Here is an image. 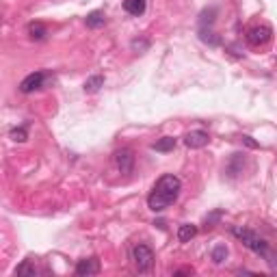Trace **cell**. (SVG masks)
Returning <instances> with one entry per match:
<instances>
[{"mask_svg": "<svg viewBox=\"0 0 277 277\" xmlns=\"http://www.w3.org/2000/svg\"><path fill=\"white\" fill-rule=\"evenodd\" d=\"M227 253H230V251H227L225 245H217L212 249V262H214V264H223V262L227 260Z\"/></svg>", "mask_w": 277, "mask_h": 277, "instance_id": "15", "label": "cell"}, {"mask_svg": "<svg viewBox=\"0 0 277 277\" xmlns=\"http://www.w3.org/2000/svg\"><path fill=\"white\" fill-rule=\"evenodd\" d=\"M208 141H210V136H208L206 130H191V132L184 136V145L191 150H202L208 145Z\"/></svg>", "mask_w": 277, "mask_h": 277, "instance_id": "7", "label": "cell"}, {"mask_svg": "<svg viewBox=\"0 0 277 277\" xmlns=\"http://www.w3.org/2000/svg\"><path fill=\"white\" fill-rule=\"evenodd\" d=\"M240 138H242V143H245V145H247V148H251V150H258V143H255V141H253V138H251V136L242 134Z\"/></svg>", "mask_w": 277, "mask_h": 277, "instance_id": "20", "label": "cell"}, {"mask_svg": "<svg viewBox=\"0 0 277 277\" xmlns=\"http://www.w3.org/2000/svg\"><path fill=\"white\" fill-rule=\"evenodd\" d=\"M46 80H48L46 72H33V74L26 76L22 82H20V91H22V93H33V91H37V89H44Z\"/></svg>", "mask_w": 277, "mask_h": 277, "instance_id": "4", "label": "cell"}, {"mask_svg": "<svg viewBox=\"0 0 277 277\" xmlns=\"http://www.w3.org/2000/svg\"><path fill=\"white\" fill-rule=\"evenodd\" d=\"M132 260H134V266L138 273H148V271H152V266H154V251H152L145 242H138L132 249Z\"/></svg>", "mask_w": 277, "mask_h": 277, "instance_id": "3", "label": "cell"}, {"mask_svg": "<svg viewBox=\"0 0 277 277\" xmlns=\"http://www.w3.org/2000/svg\"><path fill=\"white\" fill-rule=\"evenodd\" d=\"M100 87H104V76H100V74H95L85 80V93H98Z\"/></svg>", "mask_w": 277, "mask_h": 277, "instance_id": "12", "label": "cell"}, {"mask_svg": "<svg viewBox=\"0 0 277 277\" xmlns=\"http://www.w3.org/2000/svg\"><path fill=\"white\" fill-rule=\"evenodd\" d=\"M271 37H273V31L268 29V26H253V29H249L247 31V41L251 46H255V48H260V46H266L268 41H271Z\"/></svg>", "mask_w": 277, "mask_h": 277, "instance_id": "5", "label": "cell"}, {"mask_svg": "<svg viewBox=\"0 0 277 277\" xmlns=\"http://www.w3.org/2000/svg\"><path fill=\"white\" fill-rule=\"evenodd\" d=\"M11 138H13V141H18V143H24L26 138H29V132H26L24 126L22 128H13L11 130Z\"/></svg>", "mask_w": 277, "mask_h": 277, "instance_id": "18", "label": "cell"}, {"mask_svg": "<svg viewBox=\"0 0 277 277\" xmlns=\"http://www.w3.org/2000/svg\"><path fill=\"white\" fill-rule=\"evenodd\" d=\"M100 273V260L98 258H85L76 264V275L78 277H91Z\"/></svg>", "mask_w": 277, "mask_h": 277, "instance_id": "8", "label": "cell"}, {"mask_svg": "<svg viewBox=\"0 0 277 277\" xmlns=\"http://www.w3.org/2000/svg\"><path fill=\"white\" fill-rule=\"evenodd\" d=\"M242 165H245V158H242V154H234L232 158V163H230V167H227V173L234 178V176H238V173L242 171Z\"/></svg>", "mask_w": 277, "mask_h": 277, "instance_id": "14", "label": "cell"}, {"mask_svg": "<svg viewBox=\"0 0 277 277\" xmlns=\"http://www.w3.org/2000/svg\"><path fill=\"white\" fill-rule=\"evenodd\" d=\"M115 163H117V169L121 173H132V167H134V154L132 150L123 148L119 152H115Z\"/></svg>", "mask_w": 277, "mask_h": 277, "instance_id": "6", "label": "cell"}, {"mask_svg": "<svg viewBox=\"0 0 277 277\" xmlns=\"http://www.w3.org/2000/svg\"><path fill=\"white\" fill-rule=\"evenodd\" d=\"M221 214H223L221 210L212 212V214H208V217H206V221H204V223H206V227H214V225H217V223H219V219H221Z\"/></svg>", "mask_w": 277, "mask_h": 277, "instance_id": "19", "label": "cell"}, {"mask_svg": "<svg viewBox=\"0 0 277 277\" xmlns=\"http://www.w3.org/2000/svg\"><path fill=\"white\" fill-rule=\"evenodd\" d=\"M195 234H197V225H193V223H184V225L178 227V240L180 242H189L191 238H195Z\"/></svg>", "mask_w": 277, "mask_h": 277, "instance_id": "11", "label": "cell"}, {"mask_svg": "<svg viewBox=\"0 0 277 277\" xmlns=\"http://www.w3.org/2000/svg\"><path fill=\"white\" fill-rule=\"evenodd\" d=\"M132 48L134 50H143V48H148V41H141V44H138V41H132Z\"/></svg>", "mask_w": 277, "mask_h": 277, "instance_id": "21", "label": "cell"}, {"mask_svg": "<svg viewBox=\"0 0 277 277\" xmlns=\"http://www.w3.org/2000/svg\"><path fill=\"white\" fill-rule=\"evenodd\" d=\"M85 24L89 29H102V26L106 24V16H104V11H91L85 18Z\"/></svg>", "mask_w": 277, "mask_h": 277, "instance_id": "10", "label": "cell"}, {"mask_svg": "<svg viewBox=\"0 0 277 277\" xmlns=\"http://www.w3.org/2000/svg\"><path fill=\"white\" fill-rule=\"evenodd\" d=\"M152 148H154L156 152H163V154H165V152H171L173 148H176V138H173V136H163V138H158Z\"/></svg>", "mask_w": 277, "mask_h": 277, "instance_id": "13", "label": "cell"}, {"mask_svg": "<svg viewBox=\"0 0 277 277\" xmlns=\"http://www.w3.org/2000/svg\"><path fill=\"white\" fill-rule=\"evenodd\" d=\"M16 275H20V277H35V275H37V268L26 260V262H22V264L16 268Z\"/></svg>", "mask_w": 277, "mask_h": 277, "instance_id": "16", "label": "cell"}, {"mask_svg": "<svg viewBox=\"0 0 277 277\" xmlns=\"http://www.w3.org/2000/svg\"><path fill=\"white\" fill-rule=\"evenodd\" d=\"M145 9H148V3L145 0H123V11L130 13V16H143Z\"/></svg>", "mask_w": 277, "mask_h": 277, "instance_id": "9", "label": "cell"}, {"mask_svg": "<svg viewBox=\"0 0 277 277\" xmlns=\"http://www.w3.org/2000/svg\"><path fill=\"white\" fill-rule=\"evenodd\" d=\"M180 191H182V182H180L178 176H173V173H165V176H161L158 182L154 184V189H152L150 197H148L150 210L163 212L165 208L171 206L180 197Z\"/></svg>", "mask_w": 277, "mask_h": 277, "instance_id": "1", "label": "cell"}, {"mask_svg": "<svg viewBox=\"0 0 277 277\" xmlns=\"http://www.w3.org/2000/svg\"><path fill=\"white\" fill-rule=\"evenodd\" d=\"M191 273H193V268H180V271H176L173 275L178 277V275H191Z\"/></svg>", "mask_w": 277, "mask_h": 277, "instance_id": "22", "label": "cell"}, {"mask_svg": "<svg viewBox=\"0 0 277 277\" xmlns=\"http://www.w3.org/2000/svg\"><path fill=\"white\" fill-rule=\"evenodd\" d=\"M232 234H234V236H236V238H238L247 249H251V251H253V253H258L260 258H264L273 268H277L275 253L271 251V245H268V242H266L264 238H260L255 232L247 230V227H240V225H234V227H232Z\"/></svg>", "mask_w": 277, "mask_h": 277, "instance_id": "2", "label": "cell"}, {"mask_svg": "<svg viewBox=\"0 0 277 277\" xmlns=\"http://www.w3.org/2000/svg\"><path fill=\"white\" fill-rule=\"evenodd\" d=\"M29 35H31V39H35V41L44 39L46 37V26L39 24V22H35V24L29 26Z\"/></svg>", "mask_w": 277, "mask_h": 277, "instance_id": "17", "label": "cell"}]
</instances>
